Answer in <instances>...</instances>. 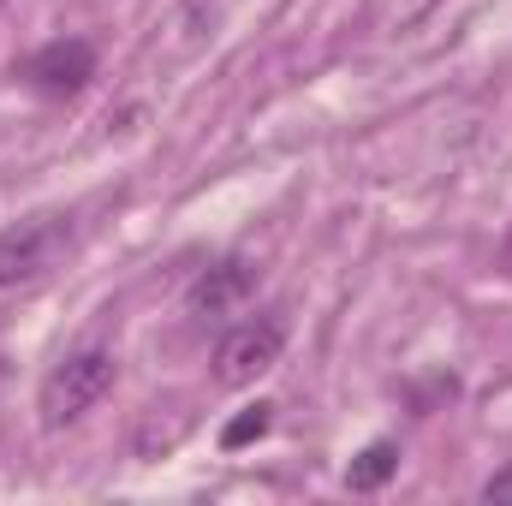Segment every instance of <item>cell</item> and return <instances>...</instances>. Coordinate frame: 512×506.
<instances>
[{
  "instance_id": "6da1fadb",
  "label": "cell",
  "mask_w": 512,
  "mask_h": 506,
  "mask_svg": "<svg viewBox=\"0 0 512 506\" xmlns=\"http://www.w3.org/2000/svg\"><path fill=\"white\" fill-rule=\"evenodd\" d=\"M114 376H120V358L102 352V346H84V352L60 358V364L42 376V393H36L42 429H66V423H78L84 411H96V405L114 393Z\"/></svg>"
},
{
  "instance_id": "7a4b0ae2",
  "label": "cell",
  "mask_w": 512,
  "mask_h": 506,
  "mask_svg": "<svg viewBox=\"0 0 512 506\" xmlns=\"http://www.w3.org/2000/svg\"><path fill=\"white\" fill-rule=\"evenodd\" d=\"M66 245H72V227H66L60 215H30V221L6 227V233H0V292L42 280V274L60 262Z\"/></svg>"
},
{
  "instance_id": "3957f363",
  "label": "cell",
  "mask_w": 512,
  "mask_h": 506,
  "mask_svg": "<svg viewBox=\"0 0 512 506\" xmlns=\"http://www.w3.org/2000/svg\"><path fill=\"white\" fill-rule=\"evenodd\" d=\"M18 78H24L36 96H48V102H72V96H84L90 78H96V42H84V36H54V42H42V48L18 66Z\"/></svg>"
},
{
  "instance_id": "277c9868",
  "label": "cell",
  "mask_w": 512,
  "mask_h": 506,
  "mask_svg": "<svg viewBox=\"0 0 512 506\" xmlns=\"http://www.w3.org/2000/svg\"><path fill=\"white\" fill-rule=\"evenodd\" d=\"M280 346H286V328L268 322V316L227 328L221 346H215V381H221V387H251L256 376H268V370L280 364Z\"/></svg>"
},
{
  "instance_id": "5b68a950",
  "label": "cell",
  "mask_w": 512,
  "mask_h": 506,
  "mask_svg": "<svg viewBox=\"0 0 512 506\" xmlns=\"http://www.w3.org/2000/svg\"><path fill=\"white\" fill-rule=\"evenodd\" d=\"M251 292H256V262L221 256L215 268H203V274L185 286V310H191V316H227V310H239Z\"/></svg>"
},
{
  "instance_id": "8992f818",
  "label": "cell",
  "mask_w": 512,
  "mask_h": 506,
  "mask_svg": "<svg viewBox=\"0 0 512 506\" xmlns=\"http://www.w3.org/2000/svg\"><path fill=\"white\" fill-rule=\"evenodd\" d=\"M393 471H399V447H393V441H370V447L346 465V489H352V495H376V489H387Z\"/></svg>"
},
{
  "instance_id": "52a82bcc",
  "label": "cell",
  "mask_w": 512,
  "mask_h": 506,
  "mask_svg": "<svg viewBox=\"0 0 512 506\" xmlns=\"http://www.w3.org/2000/svg\"><path fill=\"white\" fill-rule=\"evenodd\" d=\"M268 429H274V405H268V399H256V405H245V411H239V417L221 429V447H227V453H239V447L262 441Z\"/></svg>"
},
{
  "instance_id": "ba28073f",
  "label": "cell",
  "mask_w": 512,
  "mask_h": 506,
  "mask_svg": "<svg viewBox=\"0 0 512 506\" xmlns=\"http://www.w3.org/2000/svg\"><path fill=\"white\" fill-rule=\"evenodd\" d=\"M483 501H489V506H512V465H507V471H495V477L483 483Z\"/></svg>"
}]
</instances>
